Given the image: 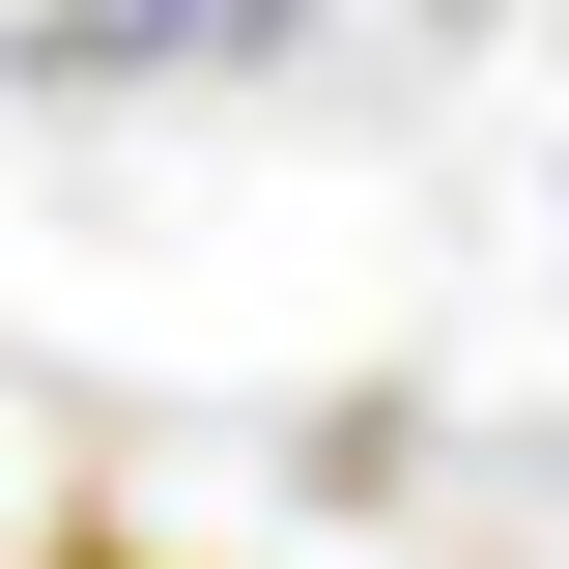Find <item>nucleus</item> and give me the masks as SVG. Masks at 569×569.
<instances>
[{
	"mask_svg": "<svg viewBox=\"0 0 569 569\" xmlns=\"http://www.w3.org/2000/svg\"><path fill=\"white\" fill-rule=\"evenodd\" d=\"M313 0H86V58H284Z\"/></svg>",
	"mask_w": 569,
	"mask_h": 569,
	"instance_id": "nucleus-1",
	"label": "nucleus"
},
{
	"mask_svg": "<svg viewBox=\"0 0 569 569\" xmlns=\"http://www.w3.org/2000/svg\"><path fill=\"white\" fill-rule=\"evenodd\" d=\"M58 569H114V541H58Z\"/></svg>",
	"mask_w": 569,
	"mask_h": 569,
	"instance_id": "nucleus-2",
	"label": "nucleus"
}]
</instances>
